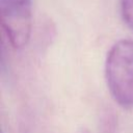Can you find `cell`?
I'll use <instances>...</instances> for the list:
<instances>
[{
	"mask_svg": "<svg viewBox=\"0 0 133 133\" xmlns=\"http://www.w3.org/2000/svg\"><path fill=\"white\" fill-rule=\"evenodd\" d=\"M105 80L114 102L123 109H133V39H119L110 48Z\"/></svg>",
	"mask_w": 133,
	"mask_h": 133,
	"instance_id": "obj_1",
	"label": "cell"
},
{
	"mask_svg": "<svg viewBox=\"0 0 133 133\" xmlns=\"http://www.w3.org/2000/svg\"><path fill=\"white\" fill-rule=\"evenodd\" d=\"M77 133H88L86 130H81V131H79V132H77Z\"/></svg>",
	"mask_w": 133,
	"mask_h": 133,
	"instance_id": "obj_4",
	"label": "cell"
},
{
	"mask_svg": "<svg viewBox=\"0 0 133 133\" xmlns=\"http://www.w3.org/2000/svg\"><path fill=\"white\" fill-rule=\"evenodd\" d=\"M119 11L124 23L133 30V0H121Z\"/></svg>",
	"mask_w": 133,
	"mask_h": 133,
	"instance_id": "obj_3",
	"label": "cell"
},
{
	"mask_svg": "<svg viewBox=\"0 0 133 133\" xmlns=\"http://www.w3.org/2000/svg\"><path fill=\"white\" fill-rule=\"evenodd\" d=\"M0 20L11 47L24 48L31 35L32 0H0Z\"/></svg>",
	"mask_w": 133,
	"mask_h": 133,
	"instance_id": "obj_2",
	"label": "cell"
}]
</instances>
